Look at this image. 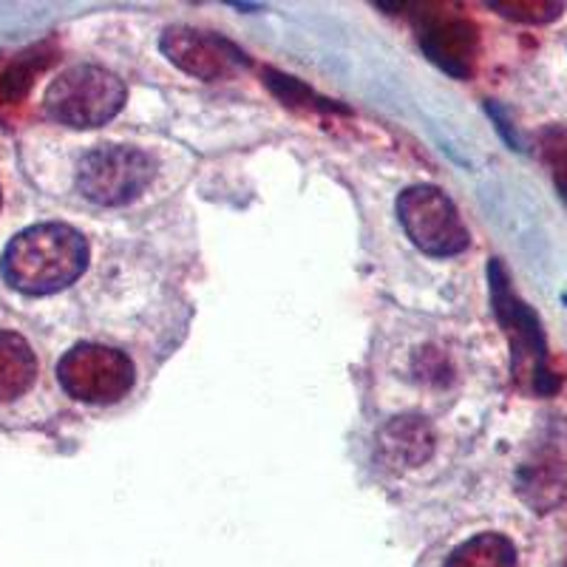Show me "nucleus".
I'll return each mask as SVG.
<instances>
[{"label":"nucleus","mask_w":567,"mask_h":567,"mask_svg":"<svg viewBox=\"0 0 567 567\" xmlns=\"http://www.w3.org/2000/svg\"><path fill=\"white\" fill-rule=\"evenodd\" d=\"M89 267V241L69 225H34L18 233L3 250L0 272L27 296H52L78 281Z\"/></svg>","instance_id":"nucleus-1"},{"label":"nucleus","mask_w":567,"mask_h":567,"mask_svg":"<svg viewBox=\"0 0 567 567\" xmlns=\"http://www.w3.org/2000/svg\"><path fill=\"white\" fill-rule=\"evenodd\" d=\"M488 290L496 321H499L503 332L508 336L514 378L523 381V374H528L534 394H539V398H554L561 389V378L550 369L545 327H542L534 307L516 296L508 270H505L499 258H491Z\"/></svg>","instance_id":"nucleus-2"},{"label":"nucleus","mask_w":567,"mask_h":567,"mask_svg":"<svg viewBox=\"0 0 567 567\" xmlns=\"http://www.w3.org/2000/svg\"><path fill=\"white\" fill-rule=\"evenodd\" d=\"M125 83L103 65H71L45 91V111L69 128H100L123 111Z\"/></svg>","instance_id":"nucleus-3"},{"label":"nucleus","mask_w":567,"mask_h":567,"mask_svg":"<svg viewBox=\"0 0 567 567\" xmlns=\"http://www.w3.org/2000/svg\"><path fill=\"white\" fill-rule=\"evenodd\" d=\"M398 219L417 250L434 258L468 250L471 233L452 196L434 185H414L398 199Z\"/></svg>","instance_id":"nucleus-4"},{"label":"nucleus","mask_w":567,"mask_h":567,"mask_svg":"<svg viewBox=\"0 0 567 567\" xmlns=\"http://www.w3.org/2000/svg\"><path fill=\"white\" fill-rule=\"evenodd\" d=\"M151 182H154L151 156L128 145L94 148L78 165L80 194L103 207H123L140 199Z\"/></svg>","instance_id":"nucleus-5"},{"label":"nucleus","mask_w":567,"mask_h":567,"mask_svg":"<svg viewBox=\"0 0 567 567\" xmlns=\"http://www.w3.org/2000/svg\"><path fill=\"white\" fill-rule=\"evenodd\" d=\"M58 381L80 403L111 406L134 389V363L120 349L103 343H80L58 363Z\"/></svg>","instance_id":"nucleus-6"},{"label":"nucleus","mask_w":567,"mask_h":567,"mask_svg":"<svg viewBox=\"0 0 567 567\" xmlns=\"http://www.w3.org/2000/svg\"><path fill=\"white\" fill-rule=\"evenodd\" d=\"M159 49L176 69H182L190 78L207 80V83L230 78V74L250 65V58L233 40L190 27L165 29Z\"/></svg>","instance_id":"nucleus-7"},{"label":"nucleus","mask_w":567,"mask_h":567,"mask_svg":"<svg viewBox=\"0 0 567 567\" xmlns=\"http://www.w3.org/2000/svg\"><path fill=\"white\" fill-rule=\"evenodd\" d=\"M477 27L465 18H454V14H434L425 18L420 27V49L425 58L434 65L452 74V78L465 80L474 71V60H477Z\"/></svg>","instance_id":"nucleus-8"},{"label":"nucleus","mask_w":567,"mask_h":567,"mask_svg":"<svg viewBox=\"0 0 567 567\" xmlns=\"http://www.w3.org/2000/svg\"><path fill=\"white\" fill-rule=\"evenodd\" d=\"M378 449L394 468H417L434 454L432 423L420 414L392 417L378 434Z\"/></svg>","instance_id":"nucleus-9"},{"label":"nucleus","mask_w":567,"mask_h":567,"mask_svg":"<svg viewBox=\"0 0 567 567\" xmlns=\"http://www.w3.org/2000/svg\"><path fill=\"white\" fill-rule=\"evenodd\" d=\"M516 494L534 514H550L567 499L565 460L545 454L536 463H525L516 474Z\"/></svg>","instance_id":"nucleus-10"},{"label":"nucleus","mask_w":567,"mask_h":567,"mask_svg":"<svg viewBox=\"0 0 567 567\" xmlns=\"http://www.w3.org/2000/svg\"><path fill=\"white\" fill-rule=\"evenodd\" d=\"M38 378V358L18 332L0 329V403L29 392Z\"/></svg>","instance_id":"nucleus-11"},{"label":"nucleus","mask_w":567,"mask_h":567,"mask_svg":"<svg viewBox=\"0 0 567 567\" xmlns=\"http://www.w3.org/2000/svg\"><path fill=\"white\" fill-rule=\"evenodd\" d=\"M445 567H519L514 542L503 534H480L463 542Z\"/></svg>","instance_id":"nucleus-12"},{"label":"nucleus","mask_w":567,"mask_h":567,"mask_svg":"<svg viewBox=\"0 0 567 567\" xmlns=\"http://www.w3.org/2000/svg\"><path fill=\"white\" fill-rule=\"evenodd\" d=\"M45 65V60L40 58V49H32V52L20 54L12 65H9L3 74H0V100L3 103H18L29 94L34 83V74Z\"/></svg>","instance_id":"nucleus-13"},{"label":"nucleus","mask_w":567,"mask_h":567,"mask_svg":"<svg viewBox=\"0 0 567 567\" xmlns=\"http://www.w3.org/2000/svg\"><path fill=\"white\" fill-rule=\"evenodd\" d=\"M488 7L496 9L503 18L516 20V23H530V27L554 23L565 12L561 0H494Z\"/></svg>","instance_id":"nucleus-14"},{"label":"nucleus","mask_w":567,"mask_h":567,"mask_svg":"<svg viewBox=\"0 0 567 567\" xmlns=\"http://www.w3.org/2000/svg\"><path fill=\"white\" fill-rule=\"evenodd\" d=\"M542 156L548 159L554 168V176L567 179V125H554V128L542 131Z\"/></svg>","instance_id":"nucleus-15"},{"label":"nucleus","mask_w":567,"mask_h":567,"mask_svg":"<svg viewBox=\"0 0 567 567\" xmlns=\"http://www.w3.org/2000/svg\"><path fill=\"white\" fill-rule=\"evenodd\" d=\"M554 182H556V190H559L561 202L567 205V179H565V176H554Z\"/></svg>","instance_id":"nucleus-16"},{"label":"nucleus","mask_w":567,"mask_h":567,"mask_svg":"<svg viewBox=\"0 0 567 567\" xmlns=\"http://www.w3.org/2000/svg\"><path fill=\"white\" fill-rule=\"evenodd\" d=\"M561 301H565V303H567V296H565V298H561Z\"/></svg>","instance_id":"nucleus-17"}]
</instances>
